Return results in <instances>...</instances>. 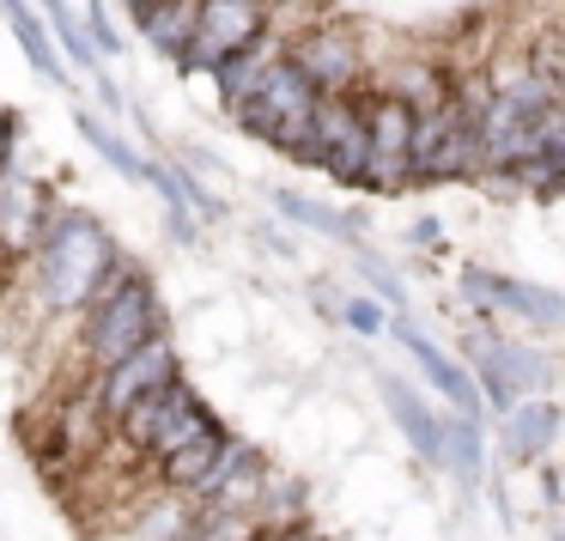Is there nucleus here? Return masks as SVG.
Segmentation results:
<instances>
[{"instance_id":"obj_14","label":"nucleus","mask_w":565,"mask_h":541,"mask_svg":"<svg viewBox=\"0 0 565 541\" xmlns=\"http://www.w3.org/2000/svg\"><path fill=\"white\" fill-rule=\"evenodd\" d=\"M268 463H262V450H249V444H232L225 450V463L213 468V480L201 487V505H213V511H256L262 517V499H268Z\"/></svg>"},{"instance_id":"obj_37","label":"nucleus","mask_w":565,"mask_h":541,"mask_svg":"<svg viewBox=\"0 0 565 541\" xmlns=\"http://www.w3.org/2000/svg\"><path fill=\"white\" fill-rule=\"evenodd\" d=\"M553 541H565V529H559V535H553Z\"/></svg>"},{"instance_id":"obj_6","label":"nucleus","mask_w":565,"mask_h":541,"mask_svg":"<svg viewBox=\"0 0 565 541\" xmlns=\"http://www.w3.org/2000/svg\"><path fill=\"white\" fill-rule=\"evenodd\" d=\"M268 19H274V0H201V38H195V50H189L183 74L213 79L232 50L268 43Z\"/></svg>"},{"instance_id":"obj_4","label":"nucleus","mask_w":565,"mask_h":541,"mask_svg":"<svg viewBox=\"0 0 565 541\" xmlns=\"http://www.w3.org/2000/svg\"><path fill=\"white\" fill-rule=\"evenodd\" d=\"M487 171V135H480V110L450 92V104L419 116L414 128V177L419 183H468Z\"/></svg>"},{"instance_id":"obj_27","label":"nucleus","mask_w":565,"mask_h":541,"mask_svg":"<svg viewBox=\"0 0 565 541\" xmlns=\"http://www.w3.org/2000/svg\"><path fill=\"white\" fill-rule=\"evenodd\" d=\"M298 505H305V487L292 480H268V499H262V523H298Z\"/></svg>"},{"instance_id":"obj_19","label":"nucleus","mask_w":565,"mask_h":541,"mask_svg":"<svg viewBox=\"0 0 565 541\" xmlns=\"http://www.w3.org/2000/svg\"><path fill=\"white\" fill-rule=\"evenodd\" d=\"M0 13H7V25H13L25 62L38 67L43 79H67V67H74V62H62V43H55L50 19H38V7H31V0H0Z\"/></svg>"},{"instance_id":"obj_15","label":"nucleus","mask_w":565,"mask_h":541,"mask_svg":"<svg viewBox=\"0 0 565 541\" xmlns=\"http://www.w3.org/2000/svg\"><path fill=\"white\" fill-rule=\"evenodd\" d=\"M195 492H177V487H159L152 499H140L135 511L122 517V535L110 541H189L201 529V511H195Z\"/></svg>"},{"instance_id":"obj_13","label":"nucleus","mask_w":565,"mask_h":541,"mask_svg":"<svg viewBox=\"0 0 565 541\" xmlns=\"http://www.w3.org/2000/svg\"><path fill=\"white\" fill-rule=\"evenodd\" d=\"M390 329H395V341H402L407 353H414V365L431 378V390H438V395H450V402L462 407V414H480L487 390H480V378H475V371H462V365H456V359L444 353L438 341H426V335L414 329V317H407V310H395V322H390Z\"/></svg>"},{"instance_id":"obj_7","label":"nucleus","mask_w":565,"mask_h":541,"mask_svg":"<svg viewBox=\"0 0 565 541\" xmlns=\"http://www.w3.org/2000/svg\"><path fill=\"white\" fill-rule=\"evenodd\" d=\"M177 371H183V365H177L171 335H159V341H152V347H140V353L116 359V365H104V371H86V383H92V395H98L104 420H110V426H122V420H128V407H135L140 395H152L159 383H171Z\"/></svg>"},{"instance_id":"obj_16","label":"nucleus","mask_w":565,"mask_h":541,"mask_svg":"<svg viewBox=\"0 0 565 541\" xmlns=\"http://www.w3.org/2000/svg\"><path fill=\"white\" fill-rule=\"evenodd\" d=\"M377 390H383V407H390V420L402 426V438L414 444L426 463H444V420L426 407V395H419L414 383L390 378V371H377Z\"/></svg>"},{"instance_id":"obj_3","label":"nucleus","mask_w":565,"mask_h":541,"mask_svg":"<svg viewBox=\"0 0 565 541\" xmlns=\"http://www.w3.org/2000/svg\"><path fill=\"white\" fill-rule=\"evenodd\" d=\"M317 104H322V86L280 50L268 67H262L256 92H249V98H237L225 116H232L249 140H268L274 152H292L298 140L317 135Z\"/></svg>"},{"instance_id":"obj_34","label":"nucleus","mask_w":565,"mask_h":541,"mask_svg":"<svg viewBox=\"0 0 565 541\" xmlns=\"http://www.w3.org/2000/svg\"><path fill=\"white\" fill-rule=\"evenodd\" d=\"M122 7H128V19H135L140 31H147V25H152V13H159L164 0H122Z\"/></svg>"},{"instance_id":"obj_32","label":"nucleus","mask_w":565,"mask_h":541,"mask_svg":"<svg viewBox=\"0 0 565 541\" xmlns=\"http://www.w3.org/2000/svg\"><path fill=\"white\" fill-rule=\"evenodd\" d=\"M92 86H98V104H104V110H110V116H122V110H128V104H122V92H116V79L92 74Z\"/></svg>"},{"instance_id":"obj_35","label":"nucleus","mask_w":565,"mask_h":541,"mask_svg":"<svg viewBox=\"0 0 565 541\" xmlns=\"http://www.w3.org/2000/svg\"><path fill=\"white\" fill-rule=\"evenodd\" d=\"M280 7H298V0H274V13H280Z\"/></svg>"},{"instance_id":"obj_21","label":"nucleus","mask_w":565,"mask_h":541,"mask_svg":"<svg viewBox=\"0 0 565 541\" xmlns=\"http://www.w3.org/2000/svg\"><path fill=\"white\" fill-rule=\"evenodd\" d=\"M377 86H390L395 98H407L419 116H426V110H438V104H450L456 79L444 74V67H431V62H419V55H414V62H395L390 74L377 79Z\"/></svg>"},{"instance_id":"obj_18","label":"nucleus","mask_w":565,"mask_h":541,"mask_svg":"<svg viewBox=\"0 0 565 541\" xmlns=\"http://www.w3.org/2000/svg\"><path fill=\"white\" fill-rule=\"evenodd\" d=\"M232 444H237V438H232L225 426L201 432L195 444H183V450L164 456V463H159V480H164V487H177V492H195V499H201V487L213 480V468L225 463V450H232Z\"/></svg>"},{"instance_id":"obj_28","label":"nucleus","mask_w":565,"mask_h":541,"mask_svg":"<svg viewBox=\"0 0 565 541\" xmlns=\"http://www.w3.org/2000/svg\"><path fill=\"white\" fill-rule=\"evenodd\" d=\"M359 274H365V280H371V293H377V298H383V305H395V310H407V298H402V280H395V274H390V268H383V262H377V256H365V250H359Z\"/></svg>"},{"instance_id":"obj_11","label":"nucleus","mask_w":565,"mask_h":541,"mask_svg":"<svg viewBox=\"0 0 565 541\" xmlns=\"http://www.w3.org/2000/svg\"><path fill=\"white\" fill-rule=\"evenodd\" d=\"M462 293L475 305H499L523 322H541V329H559L565 322V298L547 293V286H529V280H511V274H492V268H462Z\"/></svg>"},{"instance_id":"obj_25","label":"nucleus","mask_w":565,"mask_h":541,"mask_svg":"<svg viewBox=\"0 0 565 541\" xmlns=\"http://www.w3.org/2000/svg\"><path fill=\"white\" fill-rule=\"evenodd\" d=\"M280 213L292 225H310V232H322V237H341V244H353V232H359V220L353 213H341V208H322V201H310V195H292V189H280Z\"/></svg>"},{"instance_id":"obj_36","label":"nucleus","mask_w":565,"mask_h":541,"mask_svg":"<svg viewBox=\"0 0 565 541\" xmlns=\"http://www.w3.org/2000/svg\"><path fill=\"white\" fill-rule=\"evenodd\" d=\"M559 86H565V62H559Z\"/></svg>"},{"instance_id":"obj_5","label":"nucleus","mask_w":565,"mask_h":541,"mask_svg":"<svg viewBox=\"0 0 565 541\" xmlns=\"http://www.w3.org/2000/svg\"><path fill=\"white\" fill-rule=\"evenodd\" d=\"M359 98H365V128H371V183L365 189H419V177H414L419 110L407 98H395L390 86L359 92Z\"/></svg>"},{"instance_id":"obj_10","label":"nucleus","mask_w":565,"mask_h":541,"mask_svg":"<svg viewBox=\"0 0 565 541\" xmlns=\"http://www.w3.org/2000/svg\"><path fill=\"white\" fill-rule=\"evenodd\" d=\"M475 378H480V390H487V402L499 407V414H511V407L547 378V359H541L535 347H516V341H480L475 347Z\"/></svg>"},{"instance_id":"obj_20","label":"nucleus","mask_w":565,"mask_h":541,"mask_svg":"<svg viewBox=\"0 0 565 541\" xmlns=\"http://www.w3.org/2000/svg\"><path fill=\"white\" fill-rule=\"evenodd\" d=\"M195 38H201V0H164L159 13H152V25H147V43L177 67L189 62Z\"/></svg>"},{"instance_id":"obj_24","label":"nucleus","mask_w":565,"mask_h":541,"mask_svg":"<svg viewBox=\"0 0 565 541\" xmlns=\"http://www.w3.org/2000/svg\"><path fill=\"white\" fill-rule=\"evenodd\" d=\"M274 55H280V50H268V43H256V50H232V55H225L220 74H213V86H220V104H225V110H232L237 98H249V92H256L262 67H268Z\"/></svg>"},{"instance_id":"obj_31","label":"nucleus","mask_w":565,"mask_h":541,"mask_svg":"<svg viewBox=\"0 0 565 541\" xmlns=\"http://www.w3.org/2000/svg\"><path fill=\"white\" fill-rule=\"evenodd\" d=\"M19 140H25V116L0 104V171H13V152H19Z\"/></svg>"},{"instance_id":"obj_29","label":"nucleus","mask_w":565,"mask_h":541,"mask_svg":"<svg viewBox=\"0 0 565 541\" xmlns=\"http://www.w3.org/2000/svg\"><path fill=\"white\" fill-rule=\"evenodd\" d=\"M86 25H92V43H98V55H122V38H116L110 7H104V0H86Z\"/></svg>"},{"instance_id":"obj_30","label":"nucleus","mask_w":565,"mask_h":541,"mask_svg":"<svg viewBox=\"0 0 565 541\" xmlns=\"http://www.w3.org/2000/svg\"><path fill=\"white\" fill-rule=\"evenodd\" d=\"M341 322L353 335H383V305H377V298H347Z\"/></svg>"},{"instance_id":"obj_12","label":"nucleus","mask_w":565,"mask_h":541,"mask_svg":"<svg viewBox=\"0 0 565 541\" xmlns=\"http://www.w3.org/2000/svg\"><path fill=\"white\" fill-rule=\"evenodd\" d=\"M220 426V420H213V407L201 402L195 395V383L183 378V371H177L171 383H164V407H159V426H152V438H147V468H159L164 456L171 450H183V444H195L201 432H213Z\"/></svg>"},{"instance_id":"obj_22","label":"nucleus","mask_w":565,"mask_h":541,"mask_svg":"<svg viewBox=\"0 0 565 541\" xmlns=\"http://www.w3.org/2000/svg\"><path fill=\"white\" fill-rule=\"evenodd\" d=\"M74 128L92 140V147H98V159H104V165H116V171L128 177V183H152V165L140 159V152L128 147L122 135H116V128H110V116H98V110H79V116H74Z\"/></svg>"},{"instance_id":"obj_17","label":"nucleus","mask_w":565,"mask_h":541,"mask_svg":"<svg viewBox=\"0 0 565 541\" xmlns=\"http://www.w3.org/2000/svg\"><path fill=\"white\" fill-rule=\"evenodd\" d=\"M553 438H559V407L553 402H516L511 414H504L499 450H504L511 468H529V463H541V456L553 450Z\"/></svg>"},{"instance_id":"obj_1","label":"nucleus","mask_w":565,"mask_h":541,"mask_svg":"<svg viewBox=\"0 0 565 541\" xmlns=\"http://www.w3.org/2000/svg\"><path fill=\"white\" fill-rule=\"evenodd\" d=\"M122 262L128 256L116 250V237L104 232L92 213L62 208V213H55V225H50V237H43L38 256H31L43 310H86L92 293H98Z\"/></svg>"},{"instance_id":"obj_2","label":"nucleus","mask_w":565,"mask_h":541,"mask_svg":"<svg viewBox=\"0 0 565 541\" xmlns=\"http://www.w3.org/2000/svg\"><path fill=\"white\" fill-rule=\"evenodd\" d=\"M79 317H86V322H79V353H86V371H104V365L140 353V347H152L164 335V298H159V286H152L147 268L122 262V268L92 293V305L79 310Z\"/></svg>"},{"instance_id":"obj_33","label":"nucleus","mask_w":565,"mask_h":541,"mask_svg":"<svg viewBox=\"0 0 565 541\" xmlns=\"http://www.w3.org/2000/svg\"><path fill=\"white\" fill-rule=\"evenodd\" d=\"M407 237H414V244H419V250H438V237H444V225H438V220H414V232H407Z\"/></svg>"},{"instance_id":"obj_23","label":"nucleus","mask_w":565,"mask_h":541,"mask_svg":"<svg viewBox=\"0 0 565 541\" xmlns=\"http://www.w3.org/2000/svg\"><path fill=\"white\" fill-rule=\"evenodd\" d=\"M43 7V19H50V31H55V43H62V55L79 67V74H98V43H92V25L67 7V0H38Z\"/></svg>"},{"instance_id":"obj_9","label":"nucleus","mask_w":565,"mask_h":541,"mask_svg":"<svg viewBox=\"0 0 565 541\" xmlns=\"http://www.w3.org/2000/svg\"><path fill=\"white\" fill-rule=\"evenodd\" d=\"M55 213H62V201L50 195V183L0 171V256H38Z\"/></svg>"},{"instance_id":"obj_26","label":"nucleus","mask_w":565,"mask_h":541,"mask_svg":"<svg viewBox=\"0 0 565 541\" xmlns=\"http://www.w3.org/2000/svg\"><path fill=\"white\" fill-rule=\"evenodd\" d=\"M480 450H487V444H480V414H462V407H456V420H444V463H450L468 487L480 480Z\"/></svg>"},{"instance_id":"obj_8","label":"nucleus","mask_w":565,"mask_h":541,"mask_svg":"<svg viewBox=\"0 0 565 541\" xmlns=\"http://www.w3.org/2000/svg\"><path fill=\"white\" fill-rule=\"evenodd\" d=\"M286 55L317 79L322 92H359L365 86V50L347 25H305L286 38Z\"/></svg>"}]
</instances>
